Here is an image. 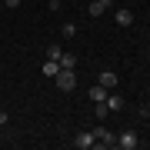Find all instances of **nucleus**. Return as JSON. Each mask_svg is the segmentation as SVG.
I'll return each instance as SVG.
<instances>
[{
    "mask_svg": "<svg viewBox=\"0 0 150 150\" xmlns=\"http://www.w3.org/2000/svg\"><path fill=\"white\" fill-rule=\"evenodd\" d=\"M54 80H57V90H74V87H77V74L60 67V74L54 77Z\"/></svg>",
    "mask_w": 150,
    "mask_h": 150,
    "instance_id": "f03ea898",
    "label": "nucleus"
},
{
    "mask_svg": "<svg viewBox=\"0 0 150 150\" xmlns=\"http://www.w3.org/2000/svg\"><path fill=\"white\" fill-rule=\"evenodd\" d=\"M93 137H97V147H103V150H107V147H117V134H110L103 123L93 127Z\"/></svg>",
    "mask_w": 150,
    "mask_h": 150,
    "instance_id": "f257e3e1",
    "label": "nucleus"
},
{
    "mask_svg": "<svg viewBox=\"0 0 150 150\" xmlns=\"http://www.w3.org/2000/svg\"><path fill=\"white\" fill-rule=\"evenodd\" d=\"M60 33H64V37H77V27H74V23H64V30H60Z\"/></svg>",
    "mask_w": 150,
    "mask_h": 150,
    "instance_id": "4468645a",
    "label": "nucleus"
},
{
    "mask_svg": "<svg viewBox=\"0 0 150 150\" xmlns=\"http://www.w3.org/2000/svg\"><path fill=\"white\" fill-rule=\"evenodd\" d=\"M87 4H93V0H87Z\"/></svg>",
    "mask_w": 150,
    "mask_h": 150,
    "instance_id": "a211bd4d",
    "label": "nucleus"
},
{
    "mask_svg": "<svg viewBox=\"0 0 150 150\" xmlns=\"http://www.w3.org/2000/svg\"><path fill=\"white\" fill-rule=\"evenodd\" d=\"M60 57H64V50H60L57 43H50V50H47V60H60Z\"/></svg>",
    "mask_w": 150,
    "mask_h": 150,
    "instance_id": "f8f14e48",
    "label": "nucleus"
},
{
    "mask_svg": "<svg viewBox=\"0 0 150 150\" xmlns=\"http://www.w3.org/2000/svg\"><path fill=\"white\" fill-rule=\"evenodd\" d=\"M4 7H20V0H4Z\"/></svg>",
    "mask_w": 150,
    "mask_h": 150,
    "instance_id": "2eb2a0df",
    "label": "nucleus"
},
{
    "mask_svg": "<svg viewBox=\"0 0 150 150\" xmlns=\"http://www.w3.org/2000/svg\"><path fill=\"white\" fill-rule=\"evenodd\" d=\"M107 110H113V113L123 110V97L120 93H107Z\"/></svg>",
    "mask_w": 150,
    "mask_h": 150,
    "instance_id": "6e6552de",
    "label": "nucleus"
},
{
    "mask_svg": "<svg viewBox=\"0 0 150 150\" xmlns=\"http://www.w3.org/2000/svg\"><path fill=\"white\" fill-rule=\"evenodd\" d=\"M97 83H103L110 90V87H117V74H113V70H100V77H97Z\"/></svg>",
    "mask_w": 150,
    "mask_h": 150,
    "instance_id": "39448f33",
    "label": "nucleus"
},
{
    "mask_svg": "<svg viewBox=\"0 0 150 150\" xmlns=\"http://www.w3.org/2000/svg\"><path fill=\"white\" fill-rule=\"evenodd\" d=\"M50 4H54V10H60V0H50Z\"/></svg>",
    "mask_w": 150,
    "mask_h": 150,
    "instance_id": "dca6fc26",
    "label": "nucleus"
},
{
    "mask_svg": "<svg viewBox=\"0 0 150 150\" xmlns=\"http://www.w3.org/2000/svg\"><path fill=\"white\" fill-rule=\"evenodd\" d=\"M144 113H147V117H150V107H147V110H144Z\"/></svg>",
    "mask_w": 150,
    "mask_h": 150,
    "instance_id": "f3484780",
    "label": "nucleus"
},
{
    "mask_svg": "<svg viewBox=\"0 0 150 150\" xmlns=\"http://www.w3.org/2000/svg\"><path fill=\"white\" fill-rule=\"evenodd\" d=\"M113 17H117V23H120V27H130V23H134V13H130L127 7H120V10L113 13Z\"/></svg>",
    "mask_w": 150,
    "mask_h": 150,
    "instance_id": "423d86ee",
    "label": "nucleus"
},
{
    "mask_svg": "<svg viewBox=\"0 0 150 150\" xmlns=\"http://www.w3.org/2000/svg\"><path fill=\"white\" fill-rule=\"evenodd\" d=\"M137 144H140V140L134 137V130H123V134H117V147H120V150H134Z\"/></svg>",
    "mask_w": 150,
    "mask_h": 150,
    "instance_id": "20e7f679",
    "label": "nucleus"
},
{
    "mask_svg": "<svg viewBox=\"0 0 150 150\" xmlns=\"http://www.w3.org/2000/svg\"><path fill=\"white\" fill-rule=\"evenodd\" d=\"M74 147H80V150H90V147H97L93 130H80V134H77V140H74Z\"/></svg>",
    "mask_w": 150,
    "mask_h": 150,
    "instance_id": "7ed1b4c3",
    "label": "nucleus"
},
{
    "mask_svg": "<svg viewBox=\"0 0 150 150\" xmlns=\"http://www.w3.org/2000/svg\"><path fill=\"white\" fill-rule=\"evenodd\" d=\"M107 7H110V0H93V4L87 7V10H90V17H100L103 10H107Z\"/></svg>",
    "mask_w": 150,
    "mask_h": 150,
    "instance_id": "1a4fd4ad",
    "label": "nucleus"
},
{
    "mask_svg": "<svg viewBox=\"0 0 150 150\" xmlns=\"http://www.w3.org/2000/svg\"><path fill=\"white\" fill-rule=\"evenodd\" d=\"M93 117H100V120H107V100H100V103H97V110H93Z\"/></svg>",
    "mask_w": 150,
    "mask_h": 150,
    "instance_id": "ddd939ff",
    "label": "nucleus"
},
{
    "mask_svg": "<svg viewBox=\"0 0 150 150\" xmlns=\"http://www.w3.org/2000/svg\"><path fill=\"white\" fill-rule=\"evenodd\" d=\"M40 70H43V77H57V74H60V60H47Z\"/></svg>",
    "mask_w": 150,
    "mask_h": 150,
    "instance_id": "9d476101",
    "label": "nucleus"
},
{
    "mask_svg": "<svg viewBox=\"0 0 150 150\" xmlns=\"http://www.w3.org/2000/svg\"><path fill=\"white\" fill-rule=\"evenodd\" d=\"M110 4H113V0H110Z\"/></svg>",
    "mask_w": 150,
    "mask_h": 150,
    "instance_id": "6ab92c4d",
    "label": "nucleus"
},
{
    "mask_svg": "<svg viewBox=\"0 0 150 150\" xmlns=\"http://www.w3.org/2000/svg\"><path fill=\"white\" fill-rule=\"evenodd\" d=\"M107 93H110V90H107V87H103V83H97V87H90V100H93V103L107 100Z\"/></svg>",
    "mask_w": 150,
    "mask_h": 150,
    "instance_id": "0eeeda50",
    "label": "nucleus"
},
{
    "mask_svg": "<svg viewBox=\"0 0 150 150\" xmlns=\"http://www.w3.org/2000/svg\"><path fill=\"white\" fill-rule=\"evenodd\" d=\"M60 67H64V70H74L77 67V57L74 54H64V57H60Z\"/></svg>",
    "mask_w": 150,
    "mask_h": 150,
    "instance_id": "9b49d317",
    "label": "nucleus"
}]
</instances>
